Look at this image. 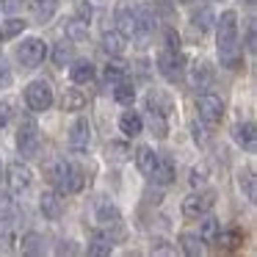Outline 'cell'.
Returning a JSON list of instances; mask_svg holds the SVG:
<instances>
[{
  "instance_id": "cell-1",
  "label": "cell",
  "mask_w": 257,
  "mask_h": 257,
  "mask_svg": "<svg viewBox=\"0 0 257 257\" xmlns=\"http://www.w3.org/2000/svg\"><path fill=\"white\" fill-rule=\"evenodd\" d=\"M218 56L229 69H238L240 47H238V14L229 9L218 20Z\"/></svg>"
},
{
  "instance_id": "cell-2",
  "label": "cell",
  "mask_w": 257,
  "mask_h": 257,
  "mask_svg": "<svg viewBox=\"0 0 257 257\" xmlns=\"http://www.w3.org/2000/svg\"><path fill=\"white\" fill-rule=\"evenodd\" d=\"M50 183L56 185L58 194H78L80 188H83V172H80L78 166H72V163L67 161H56L50 166Z\"/></svg>"
},
{
  "instance_id": "cell-3",
  "label": "cell",
  "mask_w": 257,
  "mask_h": 257,
  "mask_svg": "<svg viewBox=\"0 0 257 257\" xmlns=\"http://www.w3.org/2000/svg\"><path fill=\"white\" fill-rule=\"evenodd\" d=\"M39 144H42V136H39V124L36 119H23L20 124V133H17V147L23 152V158H36L39 155Z\"/></svg>"
},
{
  "instance_id": "cell-4",
  "label": "cell",
  "mask_w": 257,
  "mask_h": 257,
  "mask_svg": "<svg viewBox=\"0 0 257 257\" xmlns=\"http://www.w3.org/2000/svg\"><path fill=\"white\" fill-rule=\"evenodd\" d=\"M25 102H28L31 111H47L53 105V89L47 80H34L25 89Z\"/></svg>"
},
{
  "instance_id": "cell-5",
  "label": "cell",
  "mask_w": 257,
  "mask_h": 257,
  "mask_svg": "<svg viewBox=\"0 0 257 257\" xmlns=\"http://www.w3.org/2000/svg\"><path fill=\"white\" fill-rule=\"evenodd\" d=\"M183 67H185V56L180 50H174V47H169V50H163L161 56H158V69H161V75L166 80H180V75H183Z\"/></svg>"
},
{
  "instance_id": "cell-6",
  "label": "cell",
  "mask_w": 257,
  "mask_h": 257,
  "mask_svg": "<svg viewBox=\"0 0 257 257\" xmlns=\"http://www.w3.org/2000/svg\"><path fill=\"white\" fill-rule=\"evenodd\" d=\"M196 111H199V119H205L207 124H218L224 119V102L216 94H202L196 100Z\"/></svg>"
},
{
  "instance_id": "cell-7",
  "label": "cell",
  "mask_w": 257,
  "mask_h": 257,
  "mask_svg": "<svg viewBox=\"0 0 257 257\" xmlns=\"http://www.w3.org/2000/svg\"><path fill=\"white\" fill-rule=\"evenodd\" d=\"M213 202H216V194H213V191L185 196V199H183V216H185V218H199V216H205V213L213 207Z\"/></svg>"
},
{
  "instance_id": "cell-8",
  "label": "cell",
  "mask_w": 257,
  "mask_h": 257,
  "mask_svg": "<svg viewBox=\"0 0 257 257\" xmlns=\"http://www.w3.org/2000/svg\"><path fill=\"white\" fill-rule=\"evenodd\" d=\"M150 180L155 185H172L174 183V161L172 155H158L155 166L150 169Z\"/></svg>"
},
{
  "instance_id": "cell-9",
  "label": "cell",
  "mask_w": 257,
  "mask_h": 257,
  "mask_svg": "<svg viewBox=\"0 0 257 257\" xmlns=\"http://www.w3.org/2000/svg\"><path fill=\"white\" fill-rule=\"evenodd\" d=\"M17 58L25 67H36V64L45 58V42L42 39H25L23 45L17 47Z\"/></svg>"
},
{
  "instance_id": "cell-10",
  "label": "cell",
  "mask_w": 257,
  "mask_h": 257,
  "mask_svg": "<svg viewBox=\"0 0 257 257\" xmlns=\"http://www.w3.org/2000/svg\"><path fill=\"white\" fill-rule=\"evenodd\" d=\"M89 139H91V124L89 119H75L72 130H69V147H72L75 152H83L89 150Z\"/></svg>"
},
{
  "instance_id": "cell-11",
  "label": "cell",
  "mask_w": 257,
  "mask_h": 257,
  "mask_svg": "<svg viewBox=\"0 0 257 257\" xmlns=\"http://www.w3.org/2000/svg\"><path fill=\"white\" fill-rule=\"evenodd\" d=\"M31 185V172L28 166H23V163H12L9 166V188H12V194H23L25 188Z\"/></svg>"
},
{
  "instance_id": "cell-12",
  "label": "cell",
  "mask_w": 257,
  "mask_h": 257,
  "mask_svg": "<svg viewBox=\"0 0 257 257\" xmlns=\"http://www.w3.org/2000/svg\"><path fill=\"white\" fill-rule=\"evenodd\" d=\"M42 213H45L50 221H58V218L64 216V199L58 191H47V194H42Z\"/></svg>"
},
{
  "instance_id": "cell-13",
  "label": "cell",
  "mask_w": 257,
  "mask_h": 257,
  "mask_svg": "<svg viewBox=\"0 0 257 257\" xmlns=\"http://www.w3.org/2000/svg\"><path fill=\"white\" fill-rule=\"evenodd\" d=\"M124 47H127V36L122 31H105L102 34V50L111 53V56H122Z\"/></svg>"
},
{
  "instance_id": "cell-14",
  "label": "cell",
  "mask_w": 257,
  "mask_h": 257,
  "mask_svg": "<svg viewBox=\"0 0 257 257\" xmlns=\"http://www.w3.org/2000/svg\"><path fill=\"white\" fill-rule=\"evenodd\" d=\"M119 130H122L127 139H133V136H139L141 130H144V119H141L136 111H124L122 119H119Z\"/></svg>"
},
{
  "instance_id": "cell-15",
  "label": "cell",
  "mask_w": 257,
  "mask_h": 257,
  "mask_svg": "<svg viewBox=\"0 0 257 257\" xmlns=\"http://www.w3.org/2000/svg\"><path fill=\"white\" fill-rule=\"evenodd\" d=\"M69 78H72V83H89V80H94V64L75 61L72 69H69Z\"/></svg>"
},
{
  "instance_id": "cell-16",
  "label": "cell",
  "mask_w": 257,
  "mask_h": 257,
  "mask_svg": "<svg viewBox=\"0 0 257 257\" xmlns=\"http://www.w3.org/2000/svg\"><path fill=\"white\" fill-rule=\"evenodd\" d=\"M210 78H213V67L210 64H196L194 69H191V86L194 89H205L207 83H210Z\"/></svg>"
},
{
  "instance_id": "cell-17",
  "label": "cell",
  "mask_w": 257,
  "mask_h": 257,
  "mask_svg": "<svg viewBox=\"0 0 257 257\" xmlns=\"http://www.w3.org/2000/svg\"><path fill=\"white\" fill-rule=\"evenodd\" d=\"M147 102H150V111L163 113V116H169V111H172V100H169V97L163 94V91H158V89H152V91H150Z\"/></svg>"
},
{
  "instance_id": "cell-18",
  "label": "cell",
  "mask_w": 257,
  "mask_h": 257,
  "mask_svg": "<svg viewBox=\"0 0 257 257\" xmlns=\"http://www.w3.org/2000/svg\"><path fill=\"white\" fill-rule=\"evenodd\" d=\"M97 221H100L102 227H119V224H122V213H119L113 205H100V210H97Z\"/></svg>"
},
{
  "instance_id": "cell-19",
  "label": "cell",
  "mask_w": 257,
  "mask_h": 257,
  "mask_svg": "<svg viewBox=\"0 0 257 257\" xmlns=\"http://www.w3.org/2000/svg\"><path fill=\"white\" fill-rule=\"evenodd\" d=\"M116 23H119V31H122L124 36H136V14H133V9H119Z\"/></svg>"
},
{
  "instance_id": "cell-20",
  "label": "cell",
  "mask_w": 257,
  "mask_h": 257,
  "mask_svg": "<svg viewBox=\"0 0 257 257\" xmlns=\"http://www.w3.org/2000/svg\"><path fill=\"white\" fill-rule=\"evenodd\" d=\"M218 232H221V221H218V218H205V221H202V229H199V240L216 243Z\"/></svg>"
},
{
  "instance_id": "cell-21",
  "label": "cell",
  "mask_w": 257,
  "mask_h": 257,
  "mask_svg": "<svg viewBox=\"0 0 257 257\" xmlns=\"http://www.w3.org/2000/svg\"><path fill=\"white\" fill-rule=\"evenodd\" d=\"M216 243H218V246H224V249H238V246L243 243V232H240L238 227L227 229V232H218Z\"/></svg>"
},
{
  "instance_id": "cell-22",
  "label": "cell",
  "mask_w": 257,
  "mask_h": 257,
  "mask_svg": "<svg viewBox=\"0 0 257 257\" xmlns=\"http://www.w3.org/2000/svg\"><path fill=\"white\" fill-rule=\"evenodd\" d=\"M23 251L25 254H45V238L39 232L23 235Z\"/></svg>"
},
{
  "instance_id": "cell-23",
  "label": "cell",
  "mask_w": 257,
  "mask_h": 257,
  "mask_svg": "<svg viewBox=\"0 0 257 257\" xmlns=\"http://www.w3.org/2000/svg\"><path fill=\"white\" fill-rule=\"evenodd\" d=\"M86 108V94L78 89H69L64 94V111H83Z\"/></svg>"
},
{
  "instance_id": "cell-24",
  "label": "cell",
  "mask_w": 257,
  "mask_h": 257,
  "mask_svg": "<svg viewBox=\"0 0 257 257\" xmlns=\"http://www.w3.org/2000/svg\"><path fill=\"white\" fill-rule=\"evenodd\" d=\"M155 152L150 150V147H139L136 150V163H139V172H144V174H150V169L155 166Z\"/></svg>"
},
{
  "instance_id": "cell-25",
  "label": "cell",
  "mask_w": 257,
  "mask_h": 257,
  "mask_svg": "<svg viewBox=\"0 0 257 257\" xmlns=\"http://www.w3.org/2000/svg\"><path fill=\"white\" fill-rule=\"evenodd\" d=\"M235 141L251 150V147H254V122H243V124H238V127H235Z\"/></svg>"
},
{
  "instance_id": "cell-26",
  "label": "cell",
  "mask_w": 257,
  "mask_h": 257,
  "mask_svg": "<svg viewBox=\"0 0 257 257\" xmlns=\"http://www.w3.org/2000/svg\"><path fill=\"white\" fill-rule=\"evenodd\" d=\"M67 36L72 42H86L89 39V28H86L83 20H69L67 23Z\"/></svg>"
},
{
  "instance_id": "cell-27",
  "label": "cell",
  "mask_w": 257,
  "mask_h": 257,
  "mask_svg": "<svg viewBox=\"0 0 257 257\" xmlns=\"http://www.w3.org/2000/svg\"><path fill=\"white\" fill-rule=\"evenodd\" d=\"M113 251V243L108 238H102V235H94L91 238V243H89V254H94V257H105V254H111Z\"/></svg>"
},
{
  "instance_id": "cell-28",
  "label": "cell",
  "mask_w": 257,
  "mask_h": 257,
  "mask_svg": "<svg viewBox=\"0 0 257 257\" xmlns=\"http://www.w3.org/2000/svg\"><path fill=\"white\" fill-rule=\"evenodd\" d=\"M113 97H116V102H133V97H136V89L127 83V80H119V83H113Z\"/></svg>"
},
{
  "instance_id": "cell-29",
  "label": "cell",
  "mask_w": 257,
  "mask_h": 257,
  "mask_svg": "<svg viewBox=\"0 0 257 257\" xmlns=\"http://www.w3.org/2000/svg\"><path fill=\"white\" fill-rule=\"evenodd\" d=\"M180 243H183V251L188 257H199L202 254V243H199V238H196V235H191V232L180 235Z\"/></svg>"
},
{
  "instance_id": "cell-30",
  "label": "cell",
  "mask_w": 257,
  "mask_h": 257,
  "mask_svg": "<svg viewBox=\"0 0 257 257\" xmlns=\"http://www.w3.org/2000/svg\"><path fill=\"white\" fill-rule=\"evenodd\" d=\"M25 25H28V23H23V20H9V23H3V28H0V39H3V42L14 39L17 34H23V31H25Z\"/></svg>"
},
{
  "instance_id": "cell-31",
  "label": "cell",
  "mask_w": 257,
  "mask_h": 257,
  "mask_svg": "<svg viewBox=\"0 0 257 257\" xmlns=\"http://www.w3.org/2000/svg\"><path fill=\"white\" fill-rule=\"evenodd\" d=\"M238 185H240V191H243V196L246 199H254V174H251V169H246V172H240V177H238Z\"/></svg>"
},
{
  "instance_id": "cell-32",
  "label": "cell",
  "mask_w": 257,
  "mask_h": 257,
  "mask_svg": "<svg viewBox=\"0 0 257 257\" xmlns=\"http://www.w3.org/2000/svg\"><path fill=\"white\" fill-rule=\"evenodd\" d=\"M213 20H216V17H213V12L205 6V9H199V12L194 14V28H199V34H205V31L213 25Z\"/></svg>"
},
{
  "instance_id": "cell-33",
  "label": "cell",
  "mask_w": 257,
  "mask_h": 257,
  "mask_svg": "<svg viewBox=\"0 0 257 257\" xmlns=\"http://www.w3.org/2000/svg\"><path fill=\"white\" fill-rule=\"evenodd\" d=\"M150 124H152V130H155V136H158V139H166L169 124H166V116H163V113L150 111Z\"/></svg>"
},
{
  "instance_id": "cell-34",
  "label": "cell",
  "mask_w": 257,
  "mask_h": 257,
  "mask_svg": "<svg viewBox=\"0 0 257 257\" xmlns=\"http://www.w3.org/2000/svg\"><path fill=\"white\" fill-rule=\"evenodd\" d=\"M69 58H72V45H69V42H61V45H56V50H53V61H56L58 67H64Z\"/></svg>"
},
{
  "instance_id": "cell-35",
  "label": "cell",
  "mask_w": 257,
  "mask_h": 257,
  "mask_svg": "<svg viewBox=\"0 0 257 257\" xmlns=\"http://www.w3.org/2000/svg\"><path fill=\"white\" fill-rule=\"evenodd\" d=\"M105 155H108V161H116V163H122L124 158L130 155V150H127V144H108Z\"/></svg>"
},
{
  "instance_id": "cell-36",
  "label": "cell",
  "mask_w": 257,
  "mask_h": 257,
  "mask_svg": "<svg viewBox=\"0 0 257 257\" xmlns=\"http://www.w3.org/2000/svg\"><path fill=\"white\" fill-rule=\"evenodd\" d=\"M124 75V67H119V64H111V67H105V80L108 83H119Z\"/></svg>"
},
{
  "instance_id": "cell-37",
  "label": "cell",
  "mask_w": 257,
  "mask_h": 257,
  "mask_svg": "<svg viewBox=\"0 0 257 257\" xmlns=\"http://www.w3.org/2000/svg\"><path fill=\"white\" fill-rule=\"evenodd\" d=\"M207 183V166H194L191 169V185H205Z\"/></svg>"
},
{
  "instance_id": "cell-38",
  "label": "cell",
  "mask_w": 257,
  "mask_h": 257,
  "mask_svg": "<svg viewBox=\"0 0 257 257\" xmlns=\"http://www.w3.org/2000/svg\"><path fill=\"white\" fill-rule=\"evenodd\" d=\"M12 83V69H9V64L0 58V89H6V86Z\"/></svg>"
},
{
  "instance_id": "cell-39",
  "label": "cell",
  "mask_w": 257,
  "mask_h": 257,
  "mask_svg": "<svg viewBox=\"0 0 257 257\" xmlns=\"http://www.w3.org/2000/svg\"><path fill=\"white\" fill-rule=\"evenodd\" d=\"M12 119V102H6V100H0V127Z\"/></svg>"
},
{
  "instance_id": "cell-40",
  "label": "cell",
  "mask_w": 257,
  "mask_h": 257,
  "mask_svg": "<svg viewBox=\"0 0 257 257\" xmlns=\"http://www.w3.org/2000/svg\"><path fill=\"white\" fill-rule=\"evenodd\" d=\"M152 254H174V249L166 246V240H155L152 243Z\"/></svg>"
},
{
  "instance_id": "cell-41",
  "label": "cell",
  "mask_w": 257,
  "mask_h": 257,
  "mask_svg": "<svg viewBox=\"0 0 257 257\" xmlns=\"http://www.w3.org/2000/svg\"><path fill=\"white\" fill-rule=\"evenodd\" d=\"M78 12H80V17H83V23H89V20H91V6H86V3H78Z\"/></svg>"
},
{
  "instance_id": "cell-42",
  "label": "cell",
  "mask_w": 257,
  "mask_h": 257,
  "mask_svg": "<svg viewBox=\"0 0 257 257\" xmlns=\"http://www.w3.org/2000/svg\"><path fill=\"white\" fill-rule=\"evenodd\" d=\"M166 39H169V47L180 50V36H174V31H166Z\"/></svg>"
},
{
  "instance_id": "cell-43",
  "label": "cell",
  "mask_w": 257,
  "mask_h": 257,
  "mask_svg": "<svg viewBox=\"0 0 257 257\" xmlns=\"http://www.w3.org/2000/svg\"><path fill=\"white\" fill-rule=\"evenodd\" d=\"M20 6H23V0H6V3H3V9H6V12H17Z\"/></svg>"
},
{
  "instance_id": "cell-44",
  "label": "cell",
  "mask_w": 257,
  "mask_h": 257,
  "mask_svg": "<svg viewBox=\"0 0 257 257\" xmlns=\"http://www.w3.org/2000/svg\"><path fill=\"white\" fill-rule=\"evenodd\" d=\"M194 139L199 141V144H207V136H205V130H199L196 124H194Z\"/></svg>"
},
{
  "instance_id": "cell-45",
  "label": "cell",
  "mask_w": 257,
  "mask_h": 257,
  "mask_svg": "<svg viewBox=\"0 0 257 257\" xmlns=\"http://www.w3.org/2000/svg\"><path fill=\"white\" fill-rule=\"evenodd\" d=\"M246 3H254V0H246Z\"/></svg>"
}]
</instances>
